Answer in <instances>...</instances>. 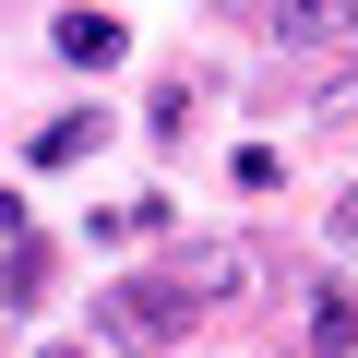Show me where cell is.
I'll use <instances>...</instances> for the list:
<instances>
[{
  "label": "cell",
  "instance_id": "1",
  "mask_svg": "<svg viewBox=\"0 0 358 358\" xmlns=\"http://www.w3.org/2000/svg\"><path fill=\"white\" fill-rule=\"evenodd\" d=\"M192 322H203V299L179 287L167 263H155V275H120V287L96 299V346H120V358H143V346H179Z\"/></svg>",
  "mask_w": 358,
  "mask_h": 358
},
{
  "label": "cell",
  "instance_id": "2",
  "mask_svg": "<svg viewBox=\"0 0 358 358\" xmlns=\"http://www.w3.org/2000/svg\"><path fill=\"white\" fill-rule=\"evenodd\" d=\"M167 275H179V287H192V299L215 310V299H251V275H263V251H251V239H192V251H179Z\"/></svg>",
  "mask_w": 358,
  "mask_h": 358
},
{
  "label": "cell",
  "instance_id": "3",
  "mask_svg": "<svg viewBox=\"0 0 358 358\" xmlns=\"http://www.w3.org/2000/svg\"><path fill=\"white\" fill-rule=\"evenodd\" d=\"M263 24H275V48H334V36H358V0H263Z\"/></svg>",
  "mask_w": 358,
  "mask_h": 358
},
{
  "label": "cell",
  "instance_id": "4",
  "mask_svg": "<svg viewBox=\"0 0 358 358\" xmlns=\"http://www.w3.org/2000/svg\"><path fill=\"white\" fill-rule=\"evenodd\" d=\"M299 358H358V287H322V299H310V334H299Z\"/></svg>",
  "mask_w": 358,
  "mask_h": 358
},
{
  "label": "cell",
  "instance_id": "5",
  "mask_svg": "<svg viewBox=\"0 0 358 358\" xmlns=\"http://www.w3.org/2000/svg\"><path fill=\"white\" fill-rule=\"evenodd\" d=\"M60 60H72V72L120 60V13H60Z\"/></svg>",
  "mask_w": 358,
  "mask_h": 358
},
{
  "label": "cell",
  "instance_id": "6",
  "mask_svg": "<svg viewBox=\"0 0 358 358\" xmlns=\"http://www.w3.org/2000/svg\"><path fill=\"white\" fill-rule=\"evenodd\" d=\"M96 143H108V108H72V120L36 143V167H72V155H96Z\"/></svg>",
  "mask_w": 358,
  "mask_h": 358
},
{
  "label": "cell",
  "instance_id": "7",
  "mask_svg": "<svg viewBox=\"0 0 358 358\" xmlns=\"http://www.w3.org/2000/svg\"><path fill=\"white\" fill-rule=\"evenodd\" d=\"M155 227H167V203H155V192H131V203H108V215H96V239H108V251H120V239H155Z\"/></svg>",
  "mask_w": 358,
  "mask_h": 358
},
{
  "label": "cell",
  "instance_id": "8",
  "mask_svg": "<svg viewBox=\"0 0 358 358\" xmlns=\"http://www.w3.org/2000/svg\"><path fill=\"white\" fill-rule=\"evenodd\" d=\"M334 251L358 263V192H334Z\"/></svg>",
  "mask_w": 358,
  "mask_h": 358
}]
</instances>
